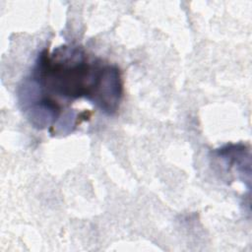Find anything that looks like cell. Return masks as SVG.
<instances>
[{
    "mask_svg": "<svg viewBox=\"0 0 252 252\" xmlns=\"http://www.w3.org/2000/svg\"><path fill=\"white\" fill-rule=\"evenodd\" d=\"M25 82L40 94H53L69 100L85 97L107 115L118 110L122 98L119 69L100 60L90 62L78 46L63 45L51 55L43 50Z\"/></svg>",
    "mask_w": 252,
    "mask_h": 252,
    "instance_id": "1",
    "label": "cell"
}]
</instances>
